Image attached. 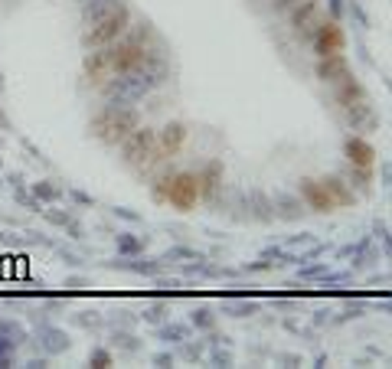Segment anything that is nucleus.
Returning <instances> with one entry per match:
<instances>
[{
	"label": "nucleus",
	"instance_id": "nucleus-1",
	"mask_svg": "<svg viewBox=\"0 0 392 369\" xmlns=\"http://www.w3.org/2000/svg\"><path fill=\"white\" fill-rule=\"evenodd\" d=\"M141 125V111L137 105H118V101H105V108H98L95 118L89 121V135L102 141L105 147H118Z\"/></svg>",
	"mask_w": 392,
	"mask_h": 369
},
{
	"label": "nucleus",
	"instance_id": "nucleus-2",
	"mask_svg": "<svg viewBox=\"0 0 392 369\" xmlns=\"http://www.w3.org/2000/svg\"><path fill=\"white\" fill-rule=\"evenodd\" d=\"M118 157H121L125 167L137 170L141 177L144 173H151V170H157V167L164 163V154L157 151V127L137 125L131 135L118 144Z\"/></svg>",
	"mask_w": 392,
	"mask_h": 369
},
{
	"label": "nucleus",
	"instance_id": "nucleus-3",
	"mask_svg": "<svg viewBox=\"0 0 392 369\" xmlns=\"http://www.w3.org/2000/svg\"><path fill=\"white\" fill-rule=\"evenodd\" d=\"M131 23H134L131 7H128L125 0H118L115 7L105 13V17H98L95 23H89V27H85V33H82V46H85V49L111 46L115 39L125 37V30L131 27Z\"/></svg>",
	"mask_w": 392,
	"mask_h": 369
},
{
	"label": "nucleus",
	"instance_id": "nucleus-4",
	"mask_svg": "<svg viewBox=\"0 0 392 369\" xmlns=\"http://www.w3.org/2000/svg\"><path fill=\"white\" fill-rule=\"evenodd\" d=\"M196 203H200V177H196V170H177L167 187V206H173L177 213H193Z\"/></svg>",
	"mask_w": 392,
	"mask_h": 369
},
{
	"label": "nucleus",
	"instance_id": "nucleus-5",
	"mask_svg": "<svg viewBox=\"0 0 392 369\" xmlns=\"http://www.w3.org/2000/svg\"><path fill=\"white\" fill-rule=\"evenodd\" d=\"M311 46H314V56L343 53V49H347V33H343V27H340V20L321 17V23H317L314 33H311Z\"/></svg>",
	"mask_w": 392,
	"mask_h": 369
},
{
	"label": "nucleus",
	"instance_id": "nucleus-6",
	"mask_svg": "<svg viewBox=\"0 0 392 369\" xmlns=\"http://www.w3.org/2000/svg\"><path fill=\"white\" fill-rule=\"evenodd\" d=\"M298 196H301L307 213H317V216L337 213V203L327 196V189L321 187V180H314V177H301V180H298Z\"/></svg>",
	"mask_w": 392,
	"mask_h": 369
},
{
	"label": "nucleus",
	"instance_id": "nucleus-7",
	"mask_svg": "<svg viewBox=\"0 0 392 369\" xmlns=\"http://www.w3.org/2000/svg\"><path fill=\"white\" fill-rule=\"evenodd\" d=\"M321 4L317 0H294L291 10H288V20H291L294 33H298V39H311L314 27L321 23Z\"/></svg>",
	"mask_w": 392,
	"mask_h": 369
},
{
	"label": "nucleus",
	"instance_id": "nucleus-8",
	"mask_svg": "<svg viewBox=\"0 0 392 369\" xmlns=\"http://www.w3.org/2000/svg\"><path fill=\"white\" fill-rule=\"evenodd\" d=\"M82 75L89 82L92 89H102L108 79H111V59H108V46H98V49H89L85 59H82Z\"/></svg>",
	"mask_w": 392,
	"mask_h": 369
},
{
	"label": "nucleus",
	"instance_id": "nucleus-9",
	"mask_svg": "<svg viewBox=\"0 0 392 369\" xmlns=\"http://www.w3.org/2000/svg\"><path fill=\"white\" fill-rule=\"evenodd\" d=\"M314 75L324 85H337L347 75H353V65H350L347 53H330V56H317V65H314Z\"/></svg>",
	"mask_w": 392,
	"mask_h": 369
},
{
	"label": "nucleus",
	"instance_id": "nucleus-10",
	"mask_svg": "<svg viewBox=\"0 0 392 369\" xmlns=\"http://www.w3.org/2000/svg\"><path fill=\"white\" fill-rule=\"evenodd\" d=\"M187 137H190V131L183 121H167V125L157 131V151L164 154V161H173V157L183 151Z\"/></svg>",
	"mask_w": 392,
	"mask_h": 369
},
{
	"label": "nucleus",
	"instance_id": "nucleus-11",
	"mask_svg": "<svg viewBox=\"0 0 392 369\" xmlns=\"http://www.w3.org/2000/svg\"><path fill=\"white\" fill-rule=\"evenodd\" d=\"M343 157H347V163H357V167H376L379 151H376L363 135H350L347 141H343Z\"/></svg>",
	"mask_w": 392,
	"mask_h": 369
},
{
	"label": "nucleus",
	"instance_id": "nucleus-12",
	"mask_svg": "<svg viewBox=\"0 0 392 369\" xmlns=\"http://www.w3.org/2000/svg\"><path fill=\"white\" fill-rule=\"evenodd\" d=\"M200 177V199H209L213 203L219 196V189H223V177H226V163L223 161H209L203 170H196Z\"/></svg>",
	"mask_w": 392,
	"mask_h": 369
},
{
	"label": "nucleus",
	"instance_id": "nucleus-13",
	"mask_svg": "<svg viewBox=\"0 0 392 369\" xmlns=\"http://www.w3.org/2000/svg\"><path fill=\"white\" fill-rule=\"evenodd\" d=\"M343 118H347V125L353 127V131H360V135H369V131L379 127V115L373 111L369 99L357 101V105H350V108H343Z\"/></svg>",
	"mask_w": 392,
	"mask_h": 369
},
{
	"label": "nucleus",
	"instance_id": "nucleus-14",
	"mask_svg": "<svg viewBox=\"0 0 392 369\" xmlns=\"http://www.w3.org/2000/svg\"><path fill=\"white\" fill-rule=\"evenodd\" d=\"M366 99H369V92H366V85L357 79V75H347L343 82L333 85V105H337L340 111L350 108V105H357V101H366Z\"/></svg>",
	"mask_w": 392,
	"mask_h": 369
},
{
	"label": "nucleus",
	"instance_id": "nucleus-15",
	"mask_svg": "<svg viewBox=\"0 0 392 369\" xmlns=\"http://www.w3.org/2000/svg\"><path fill=\"white\" fill-rule=\"evenodd\" d=\"M321 187L327 189V196L337 203V209L343 206H357V189L350 187L340 173H327V177H321Z\"/></svg>",
	"mask_w": 392,
	"mask_h": 369
},
{
	"label": "nucleus",
	"instance_id": "nucleus-16",
	"mask_svg": "<svg viewBox=\"0 0 392 369\" xmlns=\"http://www.w3.org/2000/svg\"><path fill=\"white\" fill-rule=\"evenodd\" d=\"M36 340H39V350L46 353V356H56V353H66L72 346V340L66 337L59 327H39V333H36Z\"/></svg>",
	"mask_w": 392,
	"mask_h": 369
},
{
	"label": "nucleus",
	"instance_id": "nucleus-17",
	"mask_svg": "<svg viewBox=\"0 0 392 369\" xmlns=\"http://www.w3.org/2000/svg\"><path fill=\"white\" fill-rule=\"evenodd\" d=\"M271 209H275V219H285V223H298L307 213L301 196H288V193H275L271 196Z\"/></svg>",
	"mask_w": 392,
	"mask_h": 369
},
{
	"label": "nucleus",
	"instance_id": "nucleus-18",
	"mask_svg": "<svg viewBox=\"0 0 392 369\" xmlns=\"http://www.w3.org/2000/svg\"><path fill=\"white\" fill-rule=\"evenodd\" d=\"M30 193H33L43 206H56V203H63V199H66V189L59 187L56 180H36V183H30Z\"/></svg>",
	"mask_w": 392,
	"mask_h": 369
},
{
	"label": "nucleus",
	"instance_id": "nucleus-19",
	"mask_svg": "<svg viewBox=\"0 0 392 369\" xmlns=\"http://www.w3.org/2000/svg\"><path fill=\"white\" fill-rule=\"evenodd\" d=\"M343 180L350 183L353 189H373V180H376V167H357V163H347V170L340 173Z\"/></svg>",
	"mask_w": 392,
	"mask_h": 369
},
{
	"label": "nucleus",
	"instance_id": "nucleus-20",
	"mask_svg": "<svg viewBox=\"0 0 392 369\" xmlns=\"http://www.w3.org/2000/svg\"><path fill=\"white\" fill-rule=\"evenodd\" d=\"M115 245H118V255H121V258H134V255H144V249H147V235L118 232Z\"/></svg>",
	"mask_w": 392,
	"mask_h": 369
},
{
	"label": "nucleus",
	"instance_id": "nucleus-21",
	"mask_svg": "<svg viewBox=\"0 0 392 369\" xmlns=\"http://www.w3.org/2000/svg\"><path fill=\"white\" fill-rule=\"evenodd\" d=\"M115 4H118V0H82V10H79L82 23H85V27H89V23H95V20L105 17Z\"/></svg>",
	"mask_w": 392,
	"mask_h": 369
},
{
	"label": "nucleus",
	"instance_id": "nucleus-22",
	"mask_svg": "<svg viewBox=\"0 0 392 369\" xmlns=\"http://www.w3.org/2000/svg\"><path fill=\"white\" fill-rule=\"evenodd\" d=\"M249 203H252V216L259 219V223H271V219H275V209H271V199H268L265 193H259V189H252V193H249Z\"/></svg>",
	"mask_w": 392,
	"mask_h": 369
},
{
	"label": "nucleus",
	"instance_id": "nucleus-23",
	"mask_svg": "<svg viewBox=\"0 0 392 369\" xmlns=\"http://www.w3.org/2000/svg\"><path fill=\"white\" fill-rule=\"evenodd\" d=\"M173 173H177L173 167H164V170L157 173V180L151 183V199H154V203H161V206L167 203V187H170V180H173Z\"/></svg>",
	"mask_w": 392,
	"mask_h": 369
},
{
	"label": "nucleus",
	"instance_id": "nucleus-24",
	"mask_svg": "<svg viewBox=\"0 0 392 369\" xmlns=\"http://www.w3.org/2000/svg\"><path fill=\"white\" fill-rule=\"evenodd\" d=\"M157 327H161L164 343H183V340H190V333H193L190 324H157Z\"/></svg>",
	"mask_w": 392,
	"mask_h": 369
},
{
	"label": "nucleus",
	"instance_id": "nucleus-25",
	"mask_svg": "<svg viewBox=\"0 0 392 369\" xmlns=\"http://www.w3.org/2000/svg\"><path fill=\"white\" fill-rule=\"evenodd\" d=\"M13 203H17L20 209H27V213H43V203H39V199H36L33 193L23 187V183H20V187H13Z\"/></svg>",
	"mask_w": 392,
	"mask_h": 369
},
{
	"label": "nucleus",
	"instance_id": "nucleus-26",
	"mask_svg": "<svg viewBox=\"0 0 392 369\" xmlns=\"http://www.w3.org/2000/svg\"><path fill=\"white\" fill-rule=\"evenodd\" d=\"M111 346H115V350H125V353H137L144 343L137 340L131 330H115L111 333Z\"/></svg>",
	"mask_w": 392,
	"mask_h": 369
},
{
	"label": "nucleus",
	"instance_id": "nucleus-27",
	"mask_svg": "<svg viewBox=\"0 0 392 369\" xmlns=\"http://www.w3.org/2000/svg\"><path fill=\"white\" fill-rule=\"evenodd\" d=\"M190 327L193 330H216V314L209 307H196L193 314H190Z\"/></svg>",
	"mask_w": 392,
	"mask_h": 369
},
{
	"label": "nucleus",
	"instance_id": "nucleus-28",
	"mask_svg": "<svg viewBox=\"0 0 392 369\" xmlns=\"http://www.w3.org/2000/svg\"><path fill=\"white\" fill-rule=\"evenodd\" d=\"M167 311H170V304H167V301H157V304H147V307H144V311H141V317L147 320V324H164V320L170 317Z\"/></svg>",
	"mask_w": 392,
	"mask_h": 369
},
{
	"label": "nucleus",
	"instance_id": "nucleus-29",
	"mask_svg": "<svg viewBox=\"0 0 392 369\" xmlns=\"http://www.w3.org/2000/svg\"><path fill=\"white\" fill-rule=\"evenodd\" d=\"M89 366H92V369H108V366H115V353L108 350V346H95V350L89 353Z\"/></svg>",
	"mask_w": 392,
	"mask_h": 369
},
{
	"label": "nucleus",
	"instance_id": "nucleus-30",
	"mask_svg": "<svg viewBox=\"0 0 392 369\" xmlns=\"http://www.w3.org/2000/svg\"><path fill=\"white\" fill-rule=\"evenodd\" d=\"M327 261H317V265H307L304 261L301 265V271H298V278H304V281H324V275H327Z\"/></svg>",
	"mask_w": 392,
	"mask_h": 369
},
{
	"label": "nucleus",
	"instance_id": "nucleus-31",
	"mask_svg": "<svg viewBox=\"0 0 392 369\" xmlns=\"http://www.w3.org/2000/svg\"><path fill=\"white\" fill-rule=\"evenodd\" d=\"M39 216H43L49 225H56V229H66V225H69V219H72V213H69V209H46L43 206V213H39Z\"/></svg>",
	"mask_w": 392,
	"mask_h": 369
},
{
	"label": "nucleus",
	"instance_id": "nucleus-32",
	"mask_svg": "<svg viewBox=\"0 0 392 369\" xmlns=\"http://www.w3.org/2000/svg\"><path fill=\"white\" fill-rule=\"evenodd\" d=\"M209 346H213V350H209V363H213V366H232V353L229 350H223V343H209Z\"/></svg>",
	"mask_w": 392,
	"mask_h": 369
},
{
	"label": "nucleus",
	"instance_id": "nucleus-33",
	"mask_svg": "<svg viewBox=\"0 0 392 369\" xmlns=\"http://www.w3.org/2000/svg\"><path fill=\"white\" fill-rule=\"evenodd\" d=\"M13 350H17V343L0 333V369H7L10 363H13Z\"/></svg>",
	"mask_w": 392,
	"mask_h": 369
},
{
	"label": "nucleus",
	"instance_id": "nucleus-34",
	"mask_svg": "<svg viewBox=\"0 0 392 369\" xmlns=\"http://www.w3.org/2000/svg\"><path fill=\"white\" fill-rule=\"evenodd\" d=\"M20 147H23V151H27L36 163H43V167H53V163H49V157H46V154L39 151V147L33 144V141H30V137H20Z\"/></svg>",
	"mask_w": 392,
	"mask_h": 369
},
{
	"label": "nucleus",
	"instance_id": "nucleus-35",
	"mask_svg": "<svg viewBox=\"0 0 392 369\" xmlns=\"http://www.w3.org/2000/svg\"><path fill=\"white\" fill-rule=\"evenodd\" d=\"M66 294H75V291H85V288H92V281L89 278H82V275H69V278H66Z\"/></svg>",
	"mask_w": 392,
	"mask_h": 369
},
{
	"label": "nucleus",
	"instance_id": "nucleus-36",
	"mask_svg": "<svg viewBox=\"0 0 392 369\" xmlns=\"http://www.w3.org/2000/svg\"><path fill=\"white\" fill-rule=\"evenodd\" d=\"M259 311V304L255 301H239V304H229V314L232 317H252Z\"/></svg>",
	"mask_w": 392,
	"mask_h": 369
},
{
	"label": "nucleus",
	"instance_id": "nucleus-37",
	"mask_svg": "<svg viewBox=\"0 0 392 369\" xmlns=\"http://www.w3.org/2000/svg\"><path fill=\"white\" fill-rule=\"evenodd\" d=\"M180 356H183V360H190V363H196L200 360V356H203V346H200V343H190V340H183L180 343Z\"/></svg>",
	"mask_w": 392,
	"mask_h": 369
},
{
	"label": "nucleus",
	"instance_id": "nucleus-38",
	"mask_svg": "<svg viewBox=\"0 0 392 369\" xmlns=\"http://www.w3.org/2000/svg\"><path fill=\"white\" fill-rule=\"evenodd\" d=\"M63 232H66V235H69V239H75V242H79V239H85V225H82V223H79V219L72 216V219H69V225H66Z\"/></svg>",
	"mask_w": 392,
	"mask_h": 369
},
{
	"label": "nucleus",
	"instance_id": "nucleus-39",
	"mask_svg": "<svg viewBox=\"0 0 392 369\" xmlns=\"http://www.w3.org/2000/svg\"><path fill=\"white\" fill-rule=\"evenodd\" d=\"M66 196H69L72 203H79V206H95V196L82 193V189H66Z\"/></svg>",
	"mask_w": 392,
	"mask_h": 369
},
{
	"label": "nucleus",
	"instance_id": "nucleus-40",
	"mask_svg": "<svg viewBox=\"0 0 392 369\" xmlns=\"http://www.w3.org/2000/svg\"><path fill=\"white\" fill-rule=\"evenodd\" d=\"M154 281H157V284H161L164 291H170V294H183V284H180L177 278H164V275H157Z\"/></svg>",
	"mask_w": 392,
	"mask_h": 369
},
{
	"label": "nucleus",
	"instance_id": "nucleus-41",
	"mask_svg": "<svg viewBox=\"0 0 392 369\" xmlns=\"http://www.w3.org/2000/svg\"><path fill=\"white\" fill-rule=\"evenodd\" d=\"M111 213H115L118 219H125V223H141V219H144L141 213H134V209H128V206H115Z\"/></svg>",
	"mask_w": 392,
	"mask_h": 369
},
{
	"label": "nucleus",
	"instance_id": "nucleus-42",
	"mask_svg": "<svg viewBox=\"0 0 392 369\" xmlns=\"http://www.w3.org/2000/svg\"><path fill=\"white\" fill-rule=\"evenodd\" d=\"M154 366H173L177 363V353H170V350H161V353H154Z\"/></svg>",
	"mask_w": 392,
	"mask_h": 369
},
{
	"label": "nucleus",
	"instance_id": "nucleus-43",
	"mask_svg": "<svg viewBox=\"0 0 392 369\" xmlns=\"http://www.w3.org/2000/svg\"><path fill=\"white\" fill-rule=\"evenodd\" d=\"M56 252L63 255V258H66V265H72V268H79V265H82V255L69 252V249H59V245H56Z\"/></svg>",
	"mask_w": 392,
	"mask_h": 369
},
{
	"label": "nucleus",
	"instance_id": "nucleus-44",
	"mask_svg": "<svg viewBox=\"0 0 392 369\" xmlns=\"http://www.w3.org/2000/svg\"><path fill=\"white\" fill-rule=\"evenodd\" d=\"M311 242H314L311 235H307V232H301V235H294V239H288V245H285V249H298V245H311Z\"/></svg>",
	"mask_w": 392,
	"mask_h": 369
},
{
	"label": "nucleus",
	"instance_id": "nucleus-45",
	"mask_svg": "<svg viewBox=\"0 0 392 369\" xmlns=\"http://www.w3.org/2000/svg\"><path fill=\"white\" fill-rule=\"evenodd\" d=\"M376 235L383 239V249L389 252V225H386V223H376Z\"/></svg>",
	"mask_w": 392,
	"mask_h": 369
},
{
	"label": "nucleus",
	"instance_id": "nucleus-46",
	"mask_svg": "<svg viewBox=\"0 0 392 369\" xmlns=\"http://www.w3.org/2000/svg\"><path fill=\"white\" fill-rule=\"evenodd\" d=\"M350 317H363V304H350L343 314H340V320H350Z\"/></svg>",
	"mask_w": 392,
	"mask_h": 369
},
{
	"label": "nucleus",
	"instance_id": "nucleus-47",
	"mask_svg": "<svg viewBox=\"0 0 392 369\" xmlns=\"http://www.w3.org/2000/svg\"><path fill=\"white\" fill-rule=\"evenodd\" d=\"M327 17H333V20L343 17V0H330V13H327Z\"/></svg>",
	"mask_w": 392,
	"mask_h": 369
},
{
	"label": "nucleus",
	"instance_id": "nucleus-48",
	"mask_svg": "<svg viewBox=\"0 0 392 369\" xmlns=\"http://www.w3.org/2000/svg\"><path fill=\"white\" fill-rule=\"evenodd\" d=\"M27 366L30 369H46V366H49V356H36V360H30Z\"/></svg>",
	"mask_w": 392,
	"mask_h": 369
},
{
	"label": "nucleus",
	"instance_id": "nucleus-49",
	"mask_svg": "<svg viewBox=\"0 0 392 369\" xmlns=\"http://www.w3.org/2000/svg\"><path fill=\"white\" fill-rule=\"evenodd\" d=\"M0 127H4V131H13V125H10V118H7L4 108H0Z\"/></svg>",
	"mask_w": 392,
	"mask_h": 369
},
{
	"label": "nucleus",
	"instance_id": "nucleus-50",
	"mask_svg": "<svg viewBox=\"0 0 392 369\" xmlns=\"http://www.w3.org/2000/svg\"><path fill=\"white\" fill-rule=\"evenodd\" d=\"M7 89V79H4V69H0V92Z\"/></svg>",
	"mask_w": 392,
	"mask_h": 369
},
{
	"label": "nucleus",
	"instance_id": "nucleus-51",
	"mask_svg": "<svg viewBox=\"0 0 392 369\" xmlns=\"http://www.w3.org/2000/svg\"><path fill=\"white\" fill-rule=\"evenodd\" d=\"M0 147H4V135H0Z\"/></svg>",
	"mask_w": 392,
	"mask_h": 369
}]
</instances>
